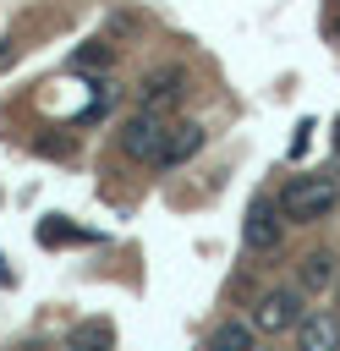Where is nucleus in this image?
<instances>
[{
	"label": "nucleus",
	"instance_id": "nucleus-6",
	"mask_svg": "<svg viewBox=\"0 0 340 351\" xmlns=\"http://www.w3.org/2000/svg\"><path fill=\"white\" fill-rule=\"evenodd\" d=\"M296 351H340V318L324 307V313H307L296 324Z\"/></svg>",
	"mask_w": 340,
	"mask_h": 351
},
{
	"label": "nucleus",
	"instance_id": "nucleus-4",
	"mask_svg": "<svg viewBox=\"0 0 340 351\" xmlns=\"http://www.w3.org/2000/svg\"><path fill=\"white\" fill-rule=\"evenodd\" d=\"M280 241H285V214H280V203H274V197H252V208H247V219H241V247L274 252Z\"/></svg>",
	"mask_w": 340,
	"mask_h": 351
},
{
	"label": "nucleus",
	"instance_id": "nucleus-8",
	"mask_svg": "<svg viewBox=\"0 0 340 351\" xmlns=\"http://www.w3.org/2000/svg\"><path fill=\"white\" fill-rule=\"evenodd\" d=\"M203 351H258V329H252V318H247V324H241V318L214 324L208 340H203Z\"/></svg>",
	"mask_w": 340,
	"mask_h": 351
},
{
	"label": "nucleus",
	"instance_id": "nucleus-7",
	"mask_svg": "<svg viewBox=\"0 0 340 351\" xmlns=\"http://www.w3.org/2000/svg\"><path fill=\"white\" fill-rule=\"evenodd\" d=\"M197 148H203V126H197V121H170L165 148H159V165H165V170H170V165H186Z\"/></svg>",
	"mask_w": 340,
	"mask_h": 351
},
{
	"label": "nucleus",
	"instance_id": "nucleus-1",
	"mask_svg": "<svg viewBox=\"0 0 340 351\" xmlns=\"http://www.w3.org/2000/svg\"><path fill=\"white\" fill-rule=\"evenodd\" d=\"M274 203L291 225H313L340 203V176H296V181H285V192Z\"/></svg>",
	"mask_w": 340,
	"mask_h": 351
},
{
	"label": "nucleus",
	"instance_id": "nucleus-2",
	"mask_svg": "<svg viewBox=\"0 0 340 351\" xmlns=\"http://www.w3.org/2000/svg\"><path fill=\"white\" fill-rule=\"evenodd\" d=\"M165 132H170V115H159V110H137V115L121 126V154L137 159V165H159Z\"/></svg>",
	"mask_w": 340,
	"mask_h": 351
},
{
	"label": "nucleus",
	"instance_id": "nucleus-11",
	"mask_svg": "<svg viewBox=\"0 0 340 351\" xmlns=\"http://www.w3.org/2000/svg\"><path fill=\"white\" fill-rule=\"evenodd\" d=\"M115 60V44H88V49H77V71H93V66H110Z\"/></svg>",
	"mask_w": 340,
	"mask_h": 351
},
{
	"label": "nucleus",
	"instance_id": "nucleus-10",
	"mask_svg": "<svg viewBox=\"0 0 340 351\" xmlns=\"http://www.w3.org/2000/svg\"><path fill=\"white\" fill-rule=\"evenodd\" d=\"M110 346H115V329H110L104 318L77 324V329H71V340H66V351H110Z\"/></svg>",
	"mask_w": 340,
	"mask_h": 351
},
{
	"label": "nucleus",
	"instance_id": "nucleus-3",
	"mask_svg": "<svg viewBox=\"0 0 340 351\" xmlns=\"http://www.w3.org/2000/svg\"><path fill=\"white\" fill-rule=\"evenodd\" d=\"M307 313H302V285L296 291H263L258 302H252V329L258 335H285V329H296Z\"/></svg>",
	"mask_w": 340,
	"mask_h": 351
},
{
	"label": "nucleus",
	"instance_id": "nucleus-12",
	"mask_svg": "<svg viewBox=\"0 0 340 351\" xmlns=\"http://www.w3.org/2000/svg\"><path fill=\"white\" fill-rule=\"evenodd\" d=\"M335 148H340V121H335Z\"/></svg>",
	"mask_w": 340,
	"mask_h": 351
},
{
	"label": "nucleus",
	"instance_id": "nucleus-5",
	"mask_svg": "<svg viewBox=\"0 0 340 351\" xmlns=\"http://www.w3.org/2000/svg\"><path fill=\"white\" fill-rule=\"evenodd\" d=\"M181 82H186V77H181L175 66H165V71H148V77H143V110H159V115H170V110L181 104V93H186Z\"/></svg>",
	"mask_w": 340,
	"mask_h": 351
},
{
	"label": "nucleus",
	"instance_id": "nucleus-9",
	"mask_svg": "<svg viewBox=\"0 0 340 351\" xmlns=\"http://www.w3.org/2000/svg\"><path fill=\"white\" fill-rule=\"evenodd\" d=\"M296 285L302 291H329L335 285V252H307L296 263Z\"/></svg>",
	"mask_w": 340,
	"mask_h": 351
}]
</instances>
